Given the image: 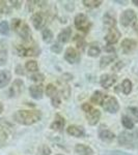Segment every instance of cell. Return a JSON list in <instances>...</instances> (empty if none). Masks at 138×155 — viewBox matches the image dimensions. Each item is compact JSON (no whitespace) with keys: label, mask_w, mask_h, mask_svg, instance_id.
<instances>
[{"label":"cell","mask_w":138,"mask_h":155,"mask_svg":"<svg viewBox=\"0 0 138 155\" xmlns=\"http://www.w3.org/2000/svg\"><path fill=\"white\" fill-rule=\"evenodd\" d=\"M42 114L39 111H26L22 110L14 114V120L23 125H31L41 120Z\"/></svg>","instance_id":"6da1fadb"},{"label":"cell","mask_w":138,"mask_h":155,"mask_svg":"<svg viewBox=\"0 0 138 155\" xmlns=\"http://www.w3.org/2000/svg\"><path fill=\"white\" fill-rule=\"evenodd\" d=\"M119 143L128 148L138 147V132L137 131H124L119 136Z\"/></svg>","instance_id":"7a4b0ae2"},{"label":"cell","mask_w":138,"mask_h":155,"mask_svg":"<svg viewBox=\"0 0 138 155\" xmlns=\"http://www.w3.org/2000/svg\"><path fill=\"white\" fill-rule=\"evenodd\" d=\"M12 27L25 41H29L31 39L30 38L31 37L30 28L24 21H22L20 19H14L12 21Z\"/></svg>","instance_id":"3957f363"},{"label":"cell","mask_w":138,"mask_h":155,"mask_svg":"<svg viewBox=\"0 0 138 155\" xmlns=\"http://www.w3.org/2000/svg\"><path fill=\"white\" fill-rule=\"evenodd\" d=\"M82 110L85 112L87 122H88L90 125H96L98 122H99L100 117H101V112H100L99 110L95 109V107L89 104H82Z\"/></svg>","instance_id":"277c9868"},{"label":"cell","mask_w":138,"mask_h":155,"mask_svg":"<svg viewBox=\"0 0 138 155\" xmlns=\"http://www.w3.org/2000/svg\"><path fill=\"white\" fill-rule=\"evenodd\" d=\"M17 53L20 56L28 57V56H39L41 53V50L36 45L32 46H26V45H18L17 46Z\"/></svg>","instance_id":"5b68a950"},{"label":"cell","mask_w":138,"mask_h":155,"mask_svg":"<svg viewBox=\"0 0 138 155\" xmlns=\"http://www.w3.org/2000/svg\"><path fill=\"white\" fill-rule=\"evenodd\" d=\"M137 22V16L133 9H127L120 16V24L125 27L135 26Z\"/></svg>","instance_id":"8992f818"},{"label":"cell","mask_w":138,"mask_h":155,"mask_svg":"<svg viewBox=\"0 0 138 155\" xmlns=\"http://www.w3.org/2000/svg\"><path fill=\"white\" fill-rule=\"evenodd\" d=\"M103 109L108 113H116L119 110V104L116 98L113 96H106L102 104Z\"/></svg>","instance_id":"52a82bcc"},{"label":"cell","mask_w":138,"mask_h":155,"mask_svg":"<svg viewBox=\"0 0 138 155\" xmlns=\"http://www.w3.org/2000/svg\"><path fill=\"white\" fill-rule=\"evenodd\" d=\"M75 26L80 31L88 32L90 28V22L84 14H79L75 18Z\"/></svg>","instance_id":"ba28073f"},{"label":"cell","mask_w":138,"mask_h":155,"mask_svg":"<svg viewBox=\"0 0 138 155\" xmlns=\"http://www.w3.org/2000/svg\"><path fill=\"white\" fill-rule=\"evenodd\" d=\"M64 58H66V60L69 63L74 64L80 61V54L76 49L67 48L66 51V54H64Z\"/></svg>","instance_id":"9c48e42d"},{"label":"cell","mask_w":138,"mask_h":155,"mask_svg":"<svg viewBox=\"0 0 138 155\" xmlns=\"http://www.w3.org/2000/svg\"><path fill=\"white\" fill-rule=\"evenodd\" d=\"M119 37H120L119 30L114 27V28L109 29V32L107 33V35L105 36V41H106V42L108 45H113L119 41Z\"/></svg>","instance_id":"30bf717a"},{"label":"cell","mask_w":138,"mask_h":155,"mask_svg":"<svg viewBox=\"0 0 138 155\" xmlns=\"http://www.w3.org/2000/svg\"><path fill=\"white\" fill-rule=\"evenodd\" d=\"M31 20H32V24H33L36 29H41L45 26V24H46V18H45V16L41 12H36V14L32 16Z\"/></svg>","instance_id":"8fae6325"},{"label":"cell","mask_w":138,"mask_h":155,"mask_svg":"<svg viewBox=\"0 0 138 155\" xmlns=\"http://www.w3.org/2000/svg\"><path fill=\"white\" fill-rule=\"evenodd\" d=\"M22 89H23V82H22V80L17 79L16 81H14L12 87L9 88V96L16 97L20 95V93L22 92Z\"/></svg>","instance_id":"7c38bea8"},{"label":"cell","mask_w":138,"mask_h":155,"mask_svg":"<svg viewBox=\"0 0 138 155\" xmlns=\"http://www.w3.org/2000/svg\"><path fill=\"white\" fill-rule=\"evenodd\" d=\"M115 82H116V76H114V74H103V76L101 77V81H100V83H101L102 87L108 89L115 83Z\"/></svg>","instance_id":"4fadbf2b"},{"label":"cell","mask_w":138,"mask_h":155,"mask_svg":"<svg viewBox=\"0 0 138 155\" xmlns=\"http://www.w3.org/2000/svg\"><path fill=\"white\" fill-rule=\"evenodd\" d=\"M99 137H100V139L104 142H111V141H113V139L115 137L113 132L104 128L103 126H101L99 128Z\"/></svg>","instance_id":"5bb4252c"},{"label":"cell","mask_w":138,"mask_h":155,"mask_svg":"<svg viewBox=\"0 0 138 155\" xmlns=\"http://www.w3.org/2000/svg\"><path fill=\"white\" fill-rule=\"evenodd\" d=\"M67 132L71 136L75 137H82L85 136V130L84 128L77 125H71L67 128Z\"/></svg>","instance_id":"9a60e30c"},{"label":"cell","mask_w":138,"mask_h":155,"mask_svg":"<svg viewBox=\"0 0 138 155\" xmlns=\"http://www.w3.org/2000/svg\"><path fill=\"white\" fill-rule=\"evenodd\" d=\"M136 46H137V42L135 41L134 39L126 38L122 42V49L125 54H128V53H130V52H132L133 50L136 48Z\"/></svg>","instance_id":"2e32d148"},{"label":"cell","mask_w":138,"mask_h":155,"mask_svg":"<svg viewBox=\"0 0 138 155\" xmlns=\"http://www.w3.org/2000/svg\"><path fill=\"white\" fill-rule=\"evenodd\" d=\"M29 93L32 98L41 99L43 97V86L42 85H32L29 87Z\"/></svg>","instance_id":"e0dca14e"},{"label":"cell","mask_w":138,"mask_h":155,"mask_svg":"<svg viewBox=\"0 0 138 155\" xmlns=\"http://www.w3.org/2000/svg\"><path fill=\"white\" fill-rule=\"evenodd\" d=\"M75 151L79 155H94L92 149L84 144H77L75 146Z\"/></svg>","instance_id":"ac0fdd59"},{"label":"cell","mask_w":138,"mask_h":155,"mask_svg":"<svg viewBox=\"0 0 138 155\" xmlns=\"http://www.w3.org/2000/svg\"><path fill=\"white\" fill-rule=\"evenodd\" d=\"M64 123H66V122H64V117H61L60 115L57 114L56 116H55V120L52 122L50 127H51V129H53V130H61L64 126Z\"/></svg>","instance_id":"d6986e66"},{"label":"cell","mask_w":138,"mask_h":155,"mask_svg":"<svg viewBox=\"0 0 138 155\" xmlns=\"http://www.w3.org/2000/svg\"><path fill=\"white\" fill-rule=\"evenodd\" d=\"M12 79V74L9 71H0V88L5 87L9 83Z\"/></svg>","instance_id":"ffe728a7"},{"label":"cell","mask_w":138,"mask_h":155,"mask_svg":"<svg viewBox=\"0 0 138 155\" xmlns=\"http://www.w3.org/2000/svg\"><path fill=\"white\" fill-rule=\"evenodd\" d=\"M72 34V29L71 27H67L62 30L61 32L58 34V41L60 42H67L70 41V37H71Z\"/></svg>","instance_id":"44dd1931"},{"label":"cell","mask_w":138,"mask_h":155,"mask_svg":"<svg viewBox=\"0 0 138 155\" xmlns=\"http://www.w3.org/2000/svg\"><path fill=\"white\" fill-rule=\"evenodd\" d=\"M104 25L107 27L108 29H111V28H114L115 24H116V21H115L114 17H112L109 12H107L106 15H104Z\"/></svg>","instance_id":"7402d4cb"},{"label":"cell","mask_w":138,"mask_h":155,"mask_svg":"<svg viewBox=\"0 0 138 155\" xmlns=\"http://www.w3.org/2000/svg\"><path fill=\"white\" fill-rule=\"evenodd\" d=\"M105 97H106V95H104V94H103L101 91H96L94 94H92L90 101H91L92 104H101V106H102V104H103V101H104Z\"/></svg>","instance_id":"603a6c76"},{"label":"cell","mask_w":138,"mask_h":155,"mask_svg":"<svg viewBox=\"0 0 138 155\" xmlns=\"http://www.w3.org/2000/svg\"><path fill=\"white\" fill-rule=\"evenodd\" d=\"M116 56L115 55H108V56H104L101 58V61H100V67L101 68H105L106 66H108L111 62H113Z\"/></svg>","instance_id":"cb8c5ba5"},{"label":"cell","mask_w":138,"mask_h":155,"mask_svg":"<svg viewBox=\"0 0 138 155\" xmlns=\"http://www.w3.org/2000/svg\"><path fill=\"white\" fill-rule=\"evenodd\" d=\"M127 111H128V113H129V115H126V116L129 117L133 122L138 121V109L137 107H128Z\"/></svg>","instance_id":"d4e9b609"},{"label":"cell","mask_w":138,"mask_h":155,"mask_svg":"<svg viewBox=\"0 0 138 155\" xmlns=\"http://www.w3.org/2000/svg\"><path fill=\"white\" fill-rule=\"evenodd\" d=\"M25 67H26L27 71H29L31 72H36L39 71V64H37L36 61H34V60L27 61L26 64H25Z\"/></svg>","instance_id":"484cf974"},{"label":"cell","mask_w":138,"mask_h":155,"mask_svg":"<svg viewBox=\"0 0 138 155\" xmlns=\"http://www.w3.org/2000/svg\"><path fill=\"white\" fill-rule=\"evenodd\" d=\"M42 36H43V41L45 42H51L52 39H53V33H52V31L50 29H44V31H43L42 33Z\"/></svg>","instance_id":"4316f807"},{"label":"cell","mask_w":138,"mask_h":155,"mask_svg":"<svg viewBox=\"0 0 138 155\" xmlns=\"http://www.w3.org/2000/svg\"><path fill=\"white\" fill-rule=\"evenodd\" d=\"M122 92L125 94H130L132 91V82L130 80L126 79L124 82H122Z\"/></svg>","instance_id":"83f0119b"},{"label":"cell","mask_w":138,"mask_h":155,"mask_svg":"<svg viewBox=\"0 0 138 155\" xmlns=\"http://www.w3.org/2000/svg\"><path fill=\"white\" fill-rule=\"evenodd\" d=\"M122 125L128 129H132L133 127H134V122H133L128 116H126V115H124V116L122 117Z\"/></svg>","instance_id":"f1b7e54d"},{"label":"cell","mask_w":138,"mask_h":155,"mask_svg":"<svg viewBox=\"0 0 138 155\" xmlns=\"http://www.w3.org/2000/svg\"><path fill=\"white\" fill-rule=\"evenodd\" d=\"M46 94L48 95L49 97H53L55 96L57 94V89H56V87L54 86L53 84H49V85H47V87H46Z\"/></svg>","instance_id":"f546056e"},{"label":"cell","mask_w":138,"mask_h":155,"mask_svg":"<svg viewBox=\"0 0 138 155\" xmlns=\"http://www.w3.org/2000/svg\"><path fill=\"white\" fill-rule=\"evenodd\" d=\"M100 52H101V50L98 46H90L88 48V52H87V54H88V56L90 57H97L100 55Z\"/></svg>","instance_id":"4dcf8cb0"},{"label":"cell","mask_w":138,"mask_h":155,"mask_svg":"<svg viewBox=\"0 0 138 155\" xmlns=\"http://www.w3.org/2000/svg\"><path fill=\"white\" fill-rule=\"evenodd\" d=\"M75 41H76L77 47H78V49L80 50V51H83V50L85 49V46H86V42H85L83 37L77 35L76 38H75Z\"/></svg>","instance_id":"1f68e13d"},{"label":"cell","mask_w":138,"mask_h":155,"mask_svg":"<svg viewBox=\"0 0 138 155\" xmlns=\"http://www.w3.org/2000/svg\"><path fill=\"white\" fill-rule=\"evenodd\" d=\"M51 154V150L47 145H42L40 146L39 150H37V153L36 155H50Z\"/></svg>","instance_id":"d6a6232c"},{"label":"cell","mask_w":138,"mask_h":155,"mask_svg":"<svg viewBox=\"0 0 138 155\" xmlns=\"http://www.w3.org/2000/svg\"><path fill=\"white\" fill-rule=\"evenodd\" d=\"M84 5L87 6V7H90V8H92V7H98L100 6V4L102 3V1H100V0H84L83 1Z\"/></svg>","instance_id":"836d02e7"},{"label":"cell","mask_w":138,"mask_h":155,"mask_svg":"<svg viewBox=\"0 0 138 155\" xmlns=\"http://www.w3.org/2000/svg\"><path fill=\"white\" fill-rule=\"evenodd\" d=\"M9 23L6 21H2L0 23V33L3 34V35H6V34H9Z\"/></svg>","instance_id":"e575fe53"},{"label":"cell","mask_w":138,"mask_h":155,"mask_svg":"<svg viewBox=\"0 0 138 155\" xmlns=\"http://www.w3.org/2000/svg\"><path fill=\"white\" fill-rule=\"evenodd\" d=\"M51 51L56 54H59L60 52L62 51V46H60V44L56 42V44H54L53 46H51Z\"/></svg>","instance_id":"d590c367"},{"label":"cell","mask_w":138,"mask_h":155,"mask_svg":"<svg viewBox=\"0 0 138 155\" xmlns=\"http://www.w3.org/2000/svg\"><path fill=\"white\" fill-rule=\"evenodd\" d=\"M51 101H52V106H53V107H58L60 106V98H59L58 93H57L55 96L52 97Z\"/></svg>","instance_id":"8d00e7d4"},{"label":"cell","mask_w":138,"mask_h":155,"mask_svg":"<svg viewBox=\"0 0 138 155\" xmlns=\"http://www.w3.org/2000/svg\"><path fill=\"white\" fill-rule=\"evenodd\" d=\"M44 79H45V77H44V74H33V76H31L32 81L37 82V83H39V82H43Z\"/></svg>","instance_id":"74e56055"},{"label":"cell","mask_w":138,"mask_h":155,"mask_svg":"<svg viewBox=\"0 0 138 155\" xmlns=\"http://www.w3.org/2000/svg\"><path fill=\"white\" fill-rule=\"evenodd\" d=\"M104 50L106 52H108V53H113V52L115 51V49H114V47L113 46H111V45H108V46H106L104 48Z\"/></svg>","instance_id":"f35d334b"},{"label":"cell","mask_w":138,"mask_h":155,"mask_svg":"<svg viewBox=\"0 0 138 155\" xmlns=\"http://www.w3.org/2000/svg\"><path fill=\"white\" fill-rule=\"evenodd\" d=\"M110 155H130V154L125 153V152H120V151H113V152H110Z\"/></svg>","instance_id":"ab89813d"},{"label":"cell","mask_w":138,"mask_h":155,"mask_svg":"<svg viewBox=\"0 0 138 155\" xmlns=\"http://www.w3.org/2000/svg\"><path fill=\"white\" fill-rule=\"evenodd\" d=\"M17 74H24V71H23V68H22V67L21 66H17Z\"/></svg>","instance_id":"60d3db41"},{"label":"cell","mask_w":138,"mask_h":155,"mask_svg":"<svg viewBox=\"0 0 138 155\" xmlns=\"http://www.w3.org/2000/svg\"><path fill=\"white\" fill-rule=\"evenodd\" d=\"M4 139H5V134H4V131L2 129H0V141Z\"/></svg>","instance_id":"b9f144b4"},{"label":"cell","mask_w":138,"mask_h":155,"mask_svg":"<svg viewBox=\"0 0 138 155\" xmlns=\"http://www.w3.org/2000/svg\"><path fill=\"white\" fill-rule=\"evenodd\" d=\"M122 66H124V64H122V62H119V64H117L116 66H114V67H113V69H114V71H117V69L120 68V67H122Z\"/></svg>","instance_id":"7bdbcfd3"},{"label":"cell","mask_w":138,"mask_h":155,"mask_svg":"<svg viewBox=\"0 0 138 155\" xmlns=\"http://www.w3.org/2000/svg\"><path fill=\"white\" fill-rule=\"evenodd\" d=\"M134 29H135V31H136V33L138 34V25H135V26H134Z\"/></svg>","instance_id":"ee69618b"},{"label":"cell","mask_w":138,"mask_h":155,"mask_svg":"<svg viewBox=\"0 0 138 155\" xmlns=\"http://www.w3.org/2000/svg\"><path fill=\"white\" fill-rule=\"evenodd\" d=\"M2 111H3V106H2V104H0V114L2 113Z\"/></svg>","instance_id":"f6af8a7d"},{"label":"cell","mask_w":138,"mask_h":155,"mask_svg":"<svg viewBox=\"0 0 138 155\" xmlns=\"http://www.w3.org/2000/svg\"><path fill=\"white\" fill-rule=\"evenodd\" d=\"M133 3H135V5L138 6V0H133Z\"/></svg>","instance_id":"bcb514c9"}]
</instances>
